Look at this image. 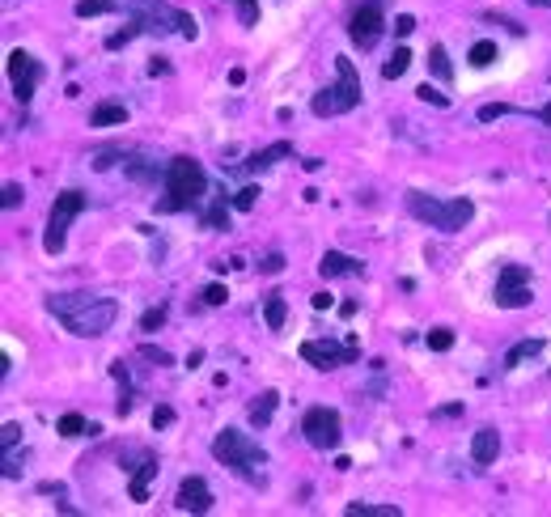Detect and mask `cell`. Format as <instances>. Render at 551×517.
Segmentation results:
<instances>
[{"label": "cell", "instance_id": "obj_1", "mask_svg": "<svg viewBox=\"0 0 551 517\" xmlns=\"http://www.w3.org/2000/svg\"><path fill=\"white\" fill-rule=\"evenodd\" d=\"M47 310L60 318L64 331L81 335V340H98L115 327L119 318V301L115 297H98V293H60L47 301Z\"/></svg>", "mask_w": 551, "mask_h": 517}, {"label": "cell", "instance_id": "obj_2", "mask_svg": "<svg viewBox=\"0 0 551 517\" xmlns=\"http://www.w3.org/2000/svg\"><path fill=\"white\" fill-rule=\"evenodd\" d=\"M204 195H208V178H204L200 162L174 157L166 166V195L157 200V208L162 212H191V208H200Z\"/></svg>", "mask_w": 551, "mask_h": 517}, {"label": "cell", "instance_id": "obj_3", "mask_svg": "<svg viewBox=\"0 0 551 517\" xmlns=\"http://www.w3.org/2000/svg\"><path fill=\"white\" fill-rule=\"evenodd\" d=\"M212 454H217V462H225V467L234 471V475L251 479V484H259L263 467H268V454H263L259 445L246 437V433H238V429L217 433V441H212Z\"/></svg>", "mask_w": 551, "mask_h": 517}, {"label": "cell", "instance_id": "obj_4", "mask_svg": "<svg viewBox=\"0 0 551 517\" xmlns=\"http://www.w3.org/2000/svg\"><path fill=\"white\" fill-rule=\"evenodd\" d=\"M335 85H327L323 94H314V115L318 119H331V115H344L352 111V106H361L365 98V89H361V73H357V64H352L348 56H335Z\"/></svg>", "mask_w": 551, "mask_h": 517}, {"label": "cell", "instance_id": "obj_5", "mask_svg": "<svg viewBox=\"0 0 551 517\" xmlns=\"http://www.w3.org/2000/svg\"><path fill=\"white\" fill-rule=\"evenodd\" d=\"M407 212L433 229L458 234V229L475 217V204L471 200H433V195H424V191H407Z\"/></svg>", "mask_w": 551, "mask_h": 517}, {"label": "cell", "instance_id": "obj_6", "mask_svg": "<svg viewBox=\"0 0 551 517\" xmlns=\"http://www.w3.org/2000/svg\"><path fill=\"white\" fill-rule=\"evenodd\" d=\"M81 208H85V195H81V191L56 195V204H51V212H47V234H43V251H47V255H60V251H64L68 225L81 217Z\"/></svg>", "mask_w": 551, "mask_h": 517}, {"label": "cell", "instance_id": "obj_7", "mask_svg": "<svg viewBox=\"0 0 551 517\" xmlns=\"http://www.w3.org/2000/svg\"><path fill=\"white\" fill-rule=\"evenodd\" d=\"M301 433L314 450H335L344 437V424H340V412H331V407H310L306 416H301Z\"/></svg>", "mask_w": 551, "mask_h": 517}, {"label": "cell", "instance_id": "obj_8", "mask_svg": "<svg viewBox=\"0 0 551 517\" xmlns=\"http://www.w3.org/2000/svg\"><path fill=\"white\" fill-rule=\"evenodd\" d=\"M496 306L501 310H522L530 306V272L522 263H505L496 276Z\"/></svg>", "mask_w": 551, "mask_h": 517}, {"label": "cell", "instance_id": "obj_9", "mask_svg": "<svg viewBox=\"0 0 551 517\" xmlns=\"http://www.w3.org/2000/svg\"><path fill=\"white\" fill-rule=\"evenodd\" d=\"M9 81H13V98L17 102H30L34 98V89H39V81H43V68H39V60L30 56V51H9Z\"/></svg>", "mask_w": 551, "mask_h": 517}, {"label": "cell", "instance_id": "obj_10", "mask_svg": "<svg viewBox=\"0 0 551 517\" xmlns=\"http://www.w3.org/2000/svg\"><path fill=\"white\" fill-rule=\"evenodd\" d=\"M297 352L314 369H340L348 361H357V344H331V340H306Z\"/></svg>", "mask_w": 551, "mask_h": 517}, {"label": "cell", "instance_id": "obj_11", "mask_svg": "<svg viewBox=\"0 0 551 517\" xmlns=\"http://www.w3.org/2000/svg\"><path fill=\"white\" fill-rule=\"evenodd\" d=\"M382 26H386L382 5H361L357 13H352V22H348V39L357 43L361 51H369L373 43L382 39Z\"/></svg>", "mask_w": 551, "mask_h": 517}, {"label": "cell", "instance_id": "obj_12", "mask_svg": "<svg viewBox=\"0 0 551 517\" xmlns=\"http://www.w3.org/2000/svg\"><path fill=\"white\" fill-rule=\"evenodd\" d=\"M174 509L179 513H208L212 509V488L200 475H187L179 484V492H174Z\"/></svg>", "mask_w": 551, "mask_h": 517}, {"label": "cell", "instance_id": "obj_13", "mask_svg": "<svg viewBox=\"0 0 551 517\" xmlns=\"http://www.w3.org/2000/svg\"><path fill=\"white\" fill-rule=\"evenodd\" d=\"M496 454H501V433H496V429H479L475 441H471V458L479 462V467H488V462H496Z\"/></svg>", "mask_w": 551, "mask_h": 517}, {"label": "cell", "instance_id": "obj_14", "mask_svg": "<svg viewBox=\"0 0 551 517\" xmlns=\"http://www.w3.org/2000/svg\"><path fill=\"white\" fill-rule=\"evenodd\" d=\"M318 272H323L327 280H335V276H357L361 272V263L352 259V255H340V251H327L323 259H318Z\"/></svg>", "mask_w": 551, "mask_h": 517}, {"label": "cell", "instance_id": "obj_15", "mask_svg": "<svg viewBox=\"0 0 551 517\" xmlns=\"http://www.w3.org/2000/svg\"><path fill=\"white\" fill-rule=\"evenodd\" d=\"M289 153H293V145H289V140H276V145H268V149H259V153H251V157H246V162H242V170H268V166H276L280 157H289Z\"/></svg>", "mask_w": 551, "mask_h": 517}, {"label": "cell", "instance_id": "obj_16", "mask_svg": "<svg viewBox=\"0 0 551 517\" xmlns=\"http://www.w3.org/2000/svg\"><path fill=\"white\" fill-rule=\"evenodd\" d=\"M276 403H280L276 390H263V395L251 403V412H246V416H251L255 429H263V424H272V416H276Z\"/></svg>", "mask_w": 551, "mask_h": 517}, {"label": "cell", "instance_id": "obj_17", "mask_svg": "<svg viewBox=\"0 0 551 517\" xmlns=\"http://www.w3.org/2000/svg\"><path fill=\"white\" fill-rule=\"evenodd\" d=\"M157 471H162V467H157V462L149 458L145 467H140V471L132 475V484H128V496H132V501H149V484L157 479Z\"/></svg>", "mask_w": 551, "mask_h": 517}, {"label": "cell", "instance_id": "obj_18", "mask_svg": "<svg viewBox=\"0 0 551 517\" xmlns=\"http://www.w3.org/2000/svg\"><path fill=\"white\" fill-rule=\"evenodd\" d=\"M115 123H128V111H123L119 102H102V106H94L90 128H115Z\"/></svg>", "mask_w": 551, "mask_h": 517}, {"label": "cell", "instance_id": "obj_19", "mask_svg": "<svg viewBox=\"0 0 551 517\" xmlns=\"http://www.w3.org/2000/svg\"><path fill=\"white\" fill-rule=\"evenodd\" d=\"M284 318H289V301H284V293H268V301H263V323H268L272 331H280Z\"/></svg>", "mask_w": 551, "mask_h": 517}, {"label": "cell", "instance_id": "obj_20", "mask_svg": "<svg viewBox=\"0 0 551 517\" xmlns=\"http://www.w3.org/2000/svg\"><path fill=\"white\" fill-rule=\"evenodd\" d=\"M543 352V340H522V344H513L509 356H505V369H518L522 361H530V356H539Z\"/></svg>", "mask_w": 551, "mask_h": 517}, {"label": "cell", "instance_id": "obj_21", "mask_svg": "<svg viewBox=\"0 0 551 517\" xmlns=\"http://www.w3.org/2000/svg\"><path fill=\"white\" fill-rule=\"evenodd\" d=\"M407 68H412V51H407V47H399L395 56H390V60L382 64V77H386V81H399V77L407 73Z\"/></svg>", "mask_w": 551, "mask_h": 517}, {"label": "cell", "instance_id": "obj_22", "mask_svg": "<svg viewBox=\"0 0 551 517\" xmlns=\"http://www.w3.org/2000/svg\"><path fill=\"white\" fill-rule=\"evenodd\" d=\"M429 68H433V77H441V81H450V77H454L450 56H446V47H441V43L429 47Z\"/></svg>", "mask_w": 551, "mask_h": 517}, {"label": "cell", "instance_id": "obj_23", "mask_svg": "<svg viewBox=\"0 0 551 517\" xmlns=\"http://www.w3.org/2000/svg\"><path fill=\"white\" fill-rule=\"evenodd\" d=\"M204 225H208V229H229V204H225V195L204 212Z\"/></svg>", "mask_w": 551, "mask_h": 517}, {"label": "cell", "instance_id": "obj_24", "mask_svg": "<svg viewBox=\"0 0 551 517\" xmlns=\"http://www.w3.org/2000/svg\"><path fill=\"white\" fill-rule=\"evenodd\" d=\"M60 433H64V437H81V433H90V424H85L81 412H64V416H60Z\"/></svg>", "mask_w": 551, "mask_h": 517}, {"label": "cell", "instance_id": "obj_25", "mask_svg": "<svg viewBox=\"0 0 551 517\" xmlns=\"http://www.w3.org/2000/svg\"><path fill=\"white\" fill-rule=\"evenodd\" d=\"M492 60H496V43H492V39H479V43L471 47V64H475V68H488Z\"/></svg>", "mask_w": 551, "mask_h": 517}, {"label": "cell", "instance_id": "obj_26", "mask_svg": "<svg viewBox=\"0 0 551 517\" xmlns=\"http://www.w3.org/2000/svg\"><path fill=\"white\" fill-rule=\"evenodd\" d=\"M348 517H399L395 505H348Z\"/></svg>", "mask_w": 551, "mask_h": 517}, {"label": "cell", "instance_id": "obj_27", "mask_svg": "<svg viewBox=\"0 0 551 517\" xmlns=\"http://www.w3.org/2000/svg\"><path fill=\"white\" fill-rule=\"evenodd\" d=\"M111 9H115V0H81L77 17H102V13H111Z\"/></svg>", "mask_w": 551, "mask_h": 517}, {"label": "cell", "instance_id": "obj_28", "mask_svg": "<svg viewBox=\"0 0 551 517\" xmlns=\"http://www.w3.org/2000/svg\"><path fill=\"white\" fill-rule=\"evenodd\" d=\"M429 348H433V352H450V348H454V331H446V327L429 331Z\"/></svg>", "mask_w": 551, "mask_h": 517}, {"label": "cell", "instance_id": "obj_29", "mask_svg": "<svg viewBox=\"0 0 551 517\" xmlns=\"http://www.w3.org/2000/svg\"><path fill=\"white\" fill-rule=\"evenodd\" d=\"M162 327H166V306L145 310V318H140V331H162Z\"/></svg>", "mask_w": 551, "mask_h": 517}, {"label": "cell", "instance_id": "obj_30", "mask_svg": "<svg viewBox=\"0 0 551 517\" xmlns=\"http://www.w3.org/2000/svg\"><path fill=\"white\" fill-rule=\"evenodd\" d=\"M255 204H259V187H242V191L234 195V208H238V212H251Z\"/></svg>", "mask_w": 551, "mask_h": 517}, {"label": "cell", "instance_id": "obj_31", "mask_svg": "<svg viewBox=\"0 0 551 517\" xmlns=\"http://www.w3.org/2000/svg\"><path fill=\"white\" fill-rule=\"evenodd\" d=\"M229 293H225V284H208L204 289V306H225Z\"/></svg>", "mask_w": 551, "mask_h": 517}, {"label": "cell", "instance_id": "obj_32", "mask_svg": "<svg viewBox=\"0 0 551 517\" xmlns=\"http://www.w3.org/2000/svg\"><path fill=\"white\" fill-rule=\"evenodd\" d=\"M501 115H509V106H505V102H488V106H479V119H484V123L501 119Z\"/></svg>", "mask_w": 551, "mask_h": 517}, {"label": "cell", "instance_id": "obj_33", "mask_svg": "<svg viewBox=\"0 0 551 517\" xmlns=\"http://www.w3.org/2000/svg\"><path fill=\"white\" fill-rule=\"evenodd\" d=\"M170 424H174V407H153V429H170Z\"/></svg>", "mask_w": 551, "mask_h": 517}, {"label": "cell", "instance_id": "obj_34", "mask_svg": "<svg viewBox=\"0 0 551 517\" xmlns=\"http://www.w3.org/2000/svg\"><path fill=\"white\" fill-rule=\"evenodd\" d=\"M22 187H17V183H5V195H0V204H5V208H17V204H22Z\"/></svg>", "mask_w": 551, "mask_h": 517}, {"label": "cell", "instance_id": "obj_35", "mask_svg": "<svg viewBox=\"0 0 551 517\" xmlns=\"http://www.w3.org/2000/svg\"><path fill=\"white\" fill-rule=\"evenodd\" d=\"M242 5V26H255L259 22V0H238Z\"/></svg>", "mask_w": 551, "mask_h": 517}, {"label": "cell", "instance_id": "obj_36", "mask_svg": "<svg viewBox=\"0 0 551 517\" xmlns=\"http://www.w3.org/2000/svg\"><path fill=\"white\" fill-rule=\"evenodd\" d=\"M17 437H22V424H5V429H0V445H5V450H13Z\"/></svg>", "mask_w": 551, "mask_h": 517}, {"label": "cell", "instance_id": "obj_37", "mask_svg": "<svg viewBox=\"0 0 551 517\" xmlns=\"http://www.w3.org/2000/svg\"><path fill=\"white\" fill-rule=\"evenodd\" d=\"M412 30H416V17H412V13H399V17H395V34H399V39H407Z\"/></svg>", "mask_w": 551, "mask_h": 517}, {"label": "cell", "instance_id": "obj_38", "mask_svg": "<svg viewBox=\"0 0 551 517\" xmlns=\"http://www.w3.org/2000/svg\"><path fill=\"white\" fill-rule=\"evenodd\" d=\"M416 94H420L424 102H433V106H450V98H446V94H437V89H433V85H420V89H416Z\"/></svg>", "mask_w": 551, "mask_h": 517}, {"label": "cell", "instance_id": "obj_39", "mask_svg": "<svg viewBox=\"0 0 551 517\" xmlns=\"http://www.w3.org/2000/svg\"><path fill=\"white\" fill-rule=\"evenodd\" d=\"M140 356H145V361H153V365H170V352L153 348V344H145V348H140Z\"/></svg>", "mask_w": 551, "mask_h": 517}, {"label": "cell", "instance_id": "obj_40", "mask_svg": "<svg viewBox=\"0 0 551 517\" xmlns=\"http://www.w3.org/2000/svg\"><path fill=\"white\" fill-rule=\"evenodd\" d=\"M280 267H284V255H268V259H263V263H259V272H268V276H276V272H280Z\"/></svg>", "mask_w": 551, "mask_h": 517}, {"label": "cell", "instance_id": "obj_41", "mask_svg": "<svg viewBox=\"0 0 551 517\" xmlns=\"http://www.w3.org/2000/svg\"><path fill=\"white\" fill-rule=\"evenodd\" d=\"M314 310H331V293H314Z\"/></svg>", "mask_w": 551, "mask_h": 517}, {"label": "cell", "instance_id": "obj_42", "mask_svg": "<svg viewBox=\"0 0 551 517\" xmlns=\"http://www.w3.org/2000/svg\"><path fill=\"white\" fill-rule=\"evenodd\" d=\"M530 5H543V9H551V0H530Z\"/></svg>", "mask_w": 551, "mask_h": 517}, {"label": "cell", "instance_id": "obj_43", "mask_svg": "<svg viewBox=\"0 0 551 517\" xmlns=\"http://www.w3.org/2000/svg\"><path fill=\"white\" fill-rule=\"evenodd\" d=\"M543 119H547V123H551V106H543Z\"/></svg>", "mask_w": 551, "mask_h": 517}]
</instances>
